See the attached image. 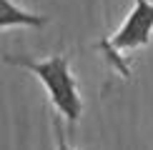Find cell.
<instances>
[{"mask_svg": "<svg viewBox=\"0 0 153 150\" xmlns=\"http://www.w3.org/2000/svg\"><path fill=\"white\" fill-rule=\"evenodd\" d=\"M153 40V0H133V8L120 23V28L105 40L95 43V50L108 60L113 70H118L123 78L131 75L128 53L148 48Z\"/></svg>", "mask_w": 153, "mask_h": 150, "instance_id": "obj_2", "label": "cell"}, {"mask_svg": "<svg viewBox=\"0 0 153 150\" xmlns=\"http://www.w3.org/2000/svg\"><path fill=\"white\" fill-rule=\"evenodd\" d=\"M53 133H55V150H78V148H73L71 143H68L65 130H63V125H60V115L53 120Z\"/></svg>", "mask_w": 153, "mask_h": 150, "instance_id": "obj_4", "label": "cell"}, {"mask_svg": "<svg viewBox=\"0 0 153 150\" xmlns=\"http://www.w3.org/2000/svg\"><path fill=\"white\" fill-rule=\"evenodd\" d=\"M5 62L15 68L33 73L40 85L45 88L50 105L55 108V112L65 120L68 125H73L80 120L83 115V95H80V85L78 78L71 70V58L65 53H55L48 58H28V55H5Z\"/></svg>", "mask_w": 153, "mask_h": 150, "instance_id": "obj_1", "label": "cell"}, {"mask_svg": "<svg viewBox=\"0 0 153 150\" xmlns=\"http://www.w3.org/2000/svg\"><path fill=\"white\" fill-rule=\"evenodd\" d=\"M50 18L40 15V12H30L20 8L15 0H0V30H10V28H45Z\"/></svg>", "mask_w": 153, "mask_h": 150, "instance_id": "obj_3", "label": "cell"}]
</instances>
